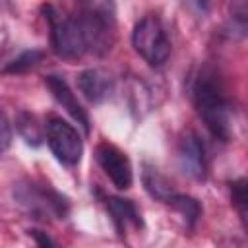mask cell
Instances as JSON below:
<instances>
[{"label":"cell","mask_w":248,"mask_h":248,"mask_svg":"<svg viewBox=\"0 0 248 248\" xmlns=\"http://www.w3.org/2000/svg\"><path fill=\"white\" fill-rule=\"evenodd\" d=\"M112 4L91 2L83 4L76 16H60L52 6H46L52 25V46L64 58H78L85 52H101L108 48V35L114 27Z\"/></svg>","instance_id":"cell-1"},{"label":"cell","mask_w":248,"mask_h":248,"mask_svg":"<svg viewBox=\"0 0 248 248\" xmlns=\"http://www.w3.org/2000/svg\"><path fill=\"white\" fill-rule=\"evenodd\" d=\"M16 200L27 207L33 213H52L58 219H66L68 211H70V203L68 198L62 196L60 192H56L54 188H50L48 184H17L16 192H14Z\"/></svg>","instance_id":"cell-4"},{"label":"cell","mask_w":248,"mask_h":248,"mask_svg":"<svg viewBox=\"0 0 248 248\" xmlns=\"http://www.w3.org/2000/svg\"><path fill=\"white\" fill-rule=\"evenodd\" d=\"M132 45L149 66H163L170 54V41L161 21L153 16L141 17L136 23L132 33Z\"/></svg>","instance_id":"cell-3"},{"label":"cell","mask_w":248,"mask_h":248,"mask_svg":"<svg viewBox=\"0 0 248 248\" xmlns=\"http://www.w3.org/2000/svg\"><path fill=\"white\" fill-rule=\"evenodd\" d=\"M167 205H170L172 209H176V211L186 219V223H188L190 227L196 225V221H198V217H200V213H202L200 202H198L196 198H192V196H186V194H174V196L167 202Z\"/></svg>","instance_id":"cell-12"},{"label":"cell","mask_w":248,"mask_h":248,"mask_svg":"<svg viewBox=\"0 0 248 248\" xmlns=\"http://www.w3.org/2000/svg\"><path fill=\"white\" fill-rule=\"evenodd\" d=\"M78 87L85 99H89L91 103H101L112 93L114 79L101 68H89L78 76Z\"/></svg>","instance_id":"cell-9"},{"label":"cell","mask_w":248,"mask_h":248,"mask_svg":"<svg viewBox=\"0 0 248 248\" xmlns=\"http://www.w3.org/2000/svg\"><path fill=\"white\" fill-rule=\"evenodd\" d=\"M46 143L54 157L64 165H78L83 153V141L78 134V130L62 120L60 116H50L45 124Z\"/></svg>","instance_id":"cell-5"},{"label":"cell","mask_w":248,"mask_h":248,"mask_svg":"<svg viewBox=\"0 0 248 248\" xmlns=\"http://www.w3.org/2000/svg\"><path fill=\"white\" fill-rule=\"evenodd\" d=\"M231 200L238 207V211L244 219V215H246V180L244 178H238L231 184Z\"/></svg>","instance_id":"cell-15"},{"label":"cell","mask_w":248,"mask_h":248,"mask_svg":"<svg viewBox=\"0 0 248 248\" xmlns=\"http://www.w3.org/2000/svg\"><path fill=\"white\" fill-rule=\"evenodd\" d=\"M107 209L112 215V221L116 225V229L122 232L126 225L132 227H141V217L138 207L134 205L132 200H124V198H108L107 200Z\"/></svg>","instance_id":"cell-10"},{"label":"cell","mask_w":248,"mask_h":248,"mask_svg":"<svg viewBox=\"0 0 248 248\" xmlns=\"http://www.w3.org/2000/svg\"><path fill=\"white\" fill-rule=\"evenodd\" d=\"M141 180H143V186L145 190L159 202L167 203L176 192L172 190V184L151 165H143V172H141Z\"/></svg>","instance_id":"cell-11"},{"label":"cell","mask_w":248,"mask_h":248,"mask_svg":"<svg viewBox=\"0 0 248 248\" xmlns=\"http://www.w3.org/2000/svg\"><path fill=\"white\" fill-rule=\"evenodd\" d=\"M45 83H46V87L50 89L52 97L62 105V108H66V112L83 128V132L89 134V130H91L89 116H87L85 108L79 105V101L76 99V95L72 93V89L68 87V83H66L62 78H58V76H48V78L45 79Z\"/></svg>","instance_id":"cell-8"},{"label":"cell","mask_w":248,"mask_h":248,"mask_svg":"<svg viewBox=\"0 0 248 248\" xmlns=\"http://www.w3.org/2000/svg\"><path fill=\"white\" fill-rule=\"evenodd\" d=\"M194 103L198 108V114L209 128V132L221 140H231V103L225 97L221 79L215 72L203 70L194 85Z\"/></svg>","instance_id":"cell-2"},{"label":"cell","mask_w":248,"mask_h":248,"mask_svg":"<svg viewBox=\"0 0 248 248\" xmlns=\"http://www.w3.org/2000/svg\"><path fill=\"white\" fill-rule=\"evenodd\" d=\"M95 157H97V163L101 165V169L105 170V174L110 178V182L118 190H128L132 186L134 174H132L130 159L118 147H114L110 143H101L95 149Z\"/></svg>","instance_id":"cell-6"},{"label":"cell","mask_w":248,"mask_h":248,"mask_svg":"<svg viewBox=\"0 0 248 248\" xmlns=\"http://www.w3.org/2000/svg\"><path fill=\"white\" fill-rule=\"evenodd\" d=\"M16 122H17V130H19V134L25 138L27 143H33V145H39V143H41L43 136H41L39 126H37V122H35V118H33L31 114L21 112V114L17 116Z\"/></svg>","instance_id":"cell-14"},{"label":"cell","mask_w":248,"mask_h":248,"mask_svg":"<svg viewBox=\"0 0 248 248\" xmlns=\"http://www.w3.org/2000/svg\"><path fill=\"white\" fill-rule=\"evenodd\" d=\"M29 236L35 240V246L37 248H58L56 242L45 232V231H39V229H31L29 231Z\"/></svg>","instance_id":"cell-17"},{"label":"cell","mask_w":248,"mask_h":248,"mask_svg":"<svg viewBox=\"0 0 248 248\" xmlns=\"http://www.w3.org/2000/svg\"><path fill=\"white\" fill-rule=\"evenodd\" d=\"M43 58V50H37V48H31V50H25L21 52L16 60L8 62V66L2 70L4 74H23L27 70H31L33 66H37Z\"/></svg>","instance_id":"cell-13"},{"label":"cell","mask_w":248,"mask_h":248,"mask_svg":"<svg viewBox=\"0 0 248 248\" xmlns=\"http://www.w3.org/2000/svg\"><path fill=\"white\" fill-rule=\"evenodd\" d=\"M178 165L184 174L192 176L194 180H203L207 174V161L205 149L198 136L188 134L182 138L178 145Z\"/></svg>","instance_id":"cell-7"},{"label":"cell","mask_w":248,"mask_h":248,"mask_svg":"<svg viewBox=\"0 0 248 248\" xmlns=\"http://www.w3.org/2000/svg\"><path fill=\"white\" fill-rule=\"evenodd\" d=\"M10 141H12V128H10L6 114L0 110V153L8 149Z\"/></svg>","instance_id":"cell-16"}]
</instances>
